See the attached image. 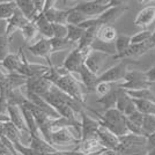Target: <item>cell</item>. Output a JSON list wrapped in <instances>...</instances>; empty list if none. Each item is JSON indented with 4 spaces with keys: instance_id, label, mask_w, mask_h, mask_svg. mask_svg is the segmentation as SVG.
<instances>
[{
    "instance_id": "7bdbcfd3",
    "label": "cell",
    "mask_w": 155,
    "mask_h": 155,
    "mask_svg": "<svg viewBox=\"0 0 155 155\" xmlns=\"http://www.w3.org/2000/svg\"><path fill=\"white\" fill-rule=\"evenodd\" d=\"M117 84H109V82H97L96 87H95V91L100 95V97L104 96L107 94H109L112 91Z\"/></svg>"
},
{
    "instance_id": "f5cc1de1",
    "label": "cell",
    "mask_w": 155,
    "mask_h": 155,
    "mask_svg": "<svg viewBox=\"0 0 155 155\" xmlns=\"http://www.w3.org/2000/svg\"><path fill=\"white\" fill-rule=\"evenodd\" d=\"M32 155H37V154H32Z\"/></svg>"
},
{
    "instance_id": "6da1fadb",
    "label": "cell",
    "mask_w": 155,
    "mask_h": 155,
    "mask_svg": "<svg viewBox=\"0 0 155 155\" xmlns=\"http://www.w3.org/2000/svg\"><path fill=\"white\" fill-rule=\"evenodd\" d=\"M44 77L54 87H57L59 91H61L66 95H68L73 100H75L78 103L81 104L84 108V110L91 111L93 114H95L97 116L98 112H96L95 110L89 108V107H87L84 88L75 75L68 73L63 66H60V67L52 66V67H50V71L48 72Z\"/></svg>"
},
{
    "instance_id": "f546056e",
    "label": "cell",
    "mask_w": 155,
    "mask_h": 155,
    "mask_svg": "<svg viewBox=\"0 0 155 155\" xmlns=\"http://www.w3.org/2000/svg\"><path fill=\"white\" fill-rule=\"evenodd\" d=\"M20 110H21V112H22V116L25 118V122H26V125H27V129L29 131V134L30 136H38V137H42L41 136V133H39L38 131V127H37V124L35 122V118L32 116L31 111L26 108L25 105H21L19 107Z\"/></svg>"
},
{
    "instance_id": "bcb514c9",
    "label": "cell",
    "mask_w": 155,
    "mask_h": 155,
    "mask_svg": "<svg viewBox=\"0 0 155 155\" xmlns=\"http://www.w3.org/2000/svg\"><path fill=\"white\" fill-rule=\"evenodd\" d=\"M7 26H8V21L0 19V36H4V35H6Z\"/></svg>"
},
{
    "instance_id": "8fae6325",
    "label": "cell",
    "mask_w": 155,
    "mask_h": 155,
    "mask_svg": "<svg viewBox=\"0 0 155 155\" xmlns=\"http://www.w3.org/2000/svg\"><path fill=\"white\" fill-rule=\"evenodd\" d=\"M79 116L81 117V140L88 138H97V131L100 129L98 119L91 117L84 110Z\"/></svg>"
},
{
    "instance_id": "277c9868",
    "label": "cell",
    "mask_w": 155,
    "mask_h": 155,
    "mask_svg": "<svg viewBox=\"0 0 155 155\" xmlns=\"http://www.w3.org/2000/svg\"><path fill=\"white\" fill-rule=\"evenodd\" d=\"M138 64L137 61H127V59H122L114 66L109 67L103 73H101L97 77V82H109V84H119L124 80V78L127 73L129 64Z\"/></svg>"
},
{
    "instance_id": "74e56055",
    "label": "cell",
    "mask_w": 155,
    "mask_h": 155,
    "mask_svg": "<svg viewBox=\"0 0 155 155\" xmlns=\"http://www.w3.org/2000/svg\"><path fill=\"white\" fill-rule=\"evenodd\" d=\"M89 18H87L86 15L82 13H80L79 11L74 9L73 7H71L68 9V15H67V20H66V25H71V26H80L82 22H84L86 20H88Z\"/></svg>"
},
{
    "instance_id": "d590c367",
    "label": "cell",
    "mask_w": 155,
    "mask_h": 155,
    "mask_svg": "<svg viewBox=\"0 0 155 155\" xmlns=\"http://www.w3.org/2000/svg\"><path fill=\"white\" fill-rule=\"evenodd\" d=\"M127 93V95L132 98H137V100H146V101H150L155 103V94L152 91L150 88H146V89H140V91H125Z\"/></svg>"
},
{
    "instance_id": "c3c4849f",
    "label": "cell",
    "mask_w": 155,
    "mask_h": 155,
    "mask_svg": "<svg viewBox=\"0 0 155 155\" xmlns=\"http://www.w3.org/2000/svg\"><path fill=\"white\" fill-rule=\"evenodd\" d=\"M6 153H9L8 150H7V148L5 147V145L1 142V140H0V155L1 154H6Z\"/></svg>"
},
{
    "instance_id": "816d5d0a",
    "label": "cell",
    "mask_w": 155,
    "mask_h": 155,
    "mask_svg": "<svg viewBox=\"0 0 155 155\" xmlns=\"http://www.w3.org/2000/svg\"><path fill=\"white\" fill-rule=\"evenodd\" d=\"M1 155H12L11 153H6V154H1Z\"/></svg>"
},
{
    "instance_id": "4fadbf2b",
    "label": "cell",
    "mask_w": 155,
    "mask_h": 155,
    "mask_svg": "<svg viewBox=\"0 0 155 155\" xmlns=\"http://www.w3.org/2000/svg\"><path fill=\"white\" fill-rule=\"evenodd\" d=\"M26 98L35 107V108H37V109H38L39 111H42L43 114H45L49 118H51V119H57V118L60 117L58 114L56 112V110L53 109L51 105L48 103L42 96H38V95H36V94H34V93H30V91H27Z\"/></svg>"
},
{
    "instance_id": "5b68a950",
    "label": "cell",
    "mask_w": 155,
    "mask_h": 155,
    "mask_svg": "<svg viewBox=\"0 0 155 155\" xmlns=\"http://www.w3.org/2000/svg\"><path fill=\"white\" fill-rule=\"evenodd\" d=\"M93 50L91 48H84V49H79V48H74L71 52L67 54V57L65 58L64 63H63V67H64L68 73H71L73 75L77 77L81 66L84 64V59L87 58V56L91 53Z\"/></svg>"
},
{
    "instance_id": "681fc988",
    "label": "cell",
    "mask_w": 155,
    "mask_h": 155,
    "mask_svg": "<svg viewBox=\"0 0 155 155\" xmlns=\"http://www.w3.org/2000/svg\"><path fill=\"white\" fill-rule=\"evenodd\" d=\"M4 136H6L5 134V127H4V124H0V138Z\"/></svg>"
},
{
    "instance_id": "603a6c76",
    "label": "cell",
    "mask_w": 155,
    "mask_h": 155,
    "mask_svg": "<svg viewBox=\"0 0 155 155\" xmlns=\"http://www.w3.org/2000/svg\"><path fill=\"white\" fill-rule=\"evenodd\" d=\"M117 36H118V32L115 27L111 25H103L97 29L96 41L103 44H114Z\"/></svg>"
},
{
    "instance_id": "52a82bcc",
    "label": "cell",
    "mask_w": 155,
    "mask_h": 155,
    "mask_svg": "<svg viewBox=\"0 0 155 155\" xmlns=\"http://www.w3.org/2000/svg\"><path fill=\"white\" fill-rule=\"evenodd\" d=\"M81 138L71 127H61L51 131L50 143L52 146H64V145H79Z\"/></svg>"
},
{
    "instance_id": "db71d44e",
    "label": "cell",
    "mask_w": 155,
    "mask_h": 155,
    "mask_svg": "<svg viewBox=\"0 0 155 155\" xmlns=\"http://www.w3.org/2000/svg\"><path fill=\"white\" fill-rule=\"evenodd\" d=\"M154 52H155V49H154Z\"/></svg>"
},
{
    "instance_id": "f6af8a7d",
    "label": "cell",
    "mask_w": 155,
    "mask_h": 155,
    "mask_svg": "<svg viewBox=\"0 0 155 155\" xmlns=\"http://www.w3.org/2000/svg\"><path fill=\"white\" fill-rule=\"evenodd\" d=\"M145 74H146V77H147L149 82H150V84H154L155 82V65L152 66L150 68H148L147 71H145Z\"/></svg>"
},
{
    "instance_id": "7dc6e473",
    "label": "cell",
    "mask_w": 155,
    "mask_h": 155,
    "mask_svg": "<svg viewBox=\"0 0 155 155\" xmlns=\"http://www.w3.org/2000/svg\"><path fill=\"white\" fill-rule=\"evenodd\" d=\"M97 155H119L116 150H111V149H104L101 153H98Z\"/></svg>"
},
{
    "instance_id": "f35d334b",
    "label": "cell",
    "mask_w": 155,
    "mask_h": 155,
    "mask_svg": "<svg viewBox=\"0 0 155 155\" xmlns=\"http://www.w3.org/2000/svg\"><path fill=\"white\" fill-rule=\"evenodd\" d=\"M50 43H51L52 53L64 51V50H68V49L73 50L75 48L74 44H72L71 42H68L66 38H51L50 39Z\"/></svg>"
},
{
    "instance_id": "4316f807",
    "label": "cell",
    "mask_w": 155,
    "mask_h": 155,
    "mask_svg": "<svg viewBox=\"0 0 155 155\" xmlns=\"http://www.w3.org/2000/svg\"><path fill=\"white\" fill-rule=\"evenodd\" d=\"M21 63H22V58H21V54L19 51V53H9L6 58L0 63V65L8 73H18L20 66H21Z\"/></svg>"
},
{
    "instance_id": "7402d4cb",
    "label": "cell",
    "mask_w": 155,
    "mask_h": 155,
    "mask_svg": "<svg viewBox=\"0 0 155 155\" xmlns=\"http://www.w3.org/2000/svg\"><path fill=\"white\" fill-rule=\"evenodd\" d=\"M97 77L98 75H96L93 72L89 71L84 66V64L81 66V68H80V71H79L77 75L79 81L87 89V91H95V87L97 84Z\"/></svg>"
},
{
    "instance_id": "ab89813d",
    "label": "cell",
    "mask_w": 155,
    "mask_h": 155,
    "mask_svg": "<svg viewBox=\"0 0 155 155\" xmlns=\"http://www.w3.org/2000/svg\"><path fill=\"white\" fill-rule=\"evenodd\" d=\"M11 39L12 38H9L6 35L0 36V63L11 53Z\"/></svg>"
},
{
    "instance_id": "30bf717a",
    "label": "cell",
    "mask_w": 155,
    "mask_h": 155,
    "mask_svg": "<svg viewBox=\"0 0 155 155\" xmlns=\"http://www.w3.org/2000/svg\"><path fill=\"white\" fill-rule=\"evenodd\" d=\"M28 51H30L31 54H34L35 57H39V58L45 59L48 61V66L52 67L53 65L51 63V43H50V39L44 38V37H41V38L35 42L34 44L28 46Z\"/></svg>"
},
{
    "instance_id": "e0dca14e",
    "label": "cell",
    "mask_w": 155,
    "mask_h": 155,
    "mask_svg": "<svg viewBox=\"0 0 155 155\" xmlns=\"http://www.w3.org/2000/svg\"><path fill=\"white\" fill-rule=\"evenodd\" d=\"M97 139L100 140L101 145L104 147V149H111V150H117L119 147L120 141H119V137L115 136L114 133H111L107 129L102 127L100 125V129L97 131Z\"/></svg>"
},
{
    "instance_id": "9c48e42d",
    "label": "cell",
    "mask_w": 155,
    "mask_h": 155,
    "mask_svg": "<svg viewBox=\"0 0 155 155\" xmlns=\"http://www.w3.org/2000/svg\"><path fill=\"white\" fill-rule=\"evenodd\" d=\"M127 4L129 2H126V1H116L114 6H111L109 9H107L104 13H102L97 18L98 22L101 23V26L110 25V23H112L116 20L119 19L126 11L130 9V6Z\"/></svg>"
},
{
    "instance_id": "4dcf8cb0",
    "label": "cell",
    "mask_w": 155,
    "mask_h": 155,
    "mask_svg": "<svg viewBox=\"0 0 155 155\" xmlns=\"http://www.w3.org/2000/svg\"><path fill=\"white\" fill-rule=\"evenodd\" d=\"M118 91H119V84H116V87L110 91L109 94L104 95V96L100 97L96 100V103L102 104L105 110L114 109L116 107V101H117V95H118Z\"/></svg>"
},
{
    "instance_id": "484cf974",
    "label": "cell",
    "mask_w": 155,
    "mask_h": 155,
    "mask_svg": "<svg viewBox=\"0 0 155 155\" xmlns=\"http://www.w3.org/2000/svg\"><path fill=\"white\" fill-rule=\"evenodd\" d=\"M32 22L35 23V26H36L37 30H38V34L42 35V37L48 39H51L53 37V34H52V23H50L45 19V16L43 15V13L39 14L38 16H36Z\"/></svg>"
},
{
    "instance_id": "83f0119b",
    "label": "cell",
    "mask_w": 155,
    "mask_h": 155,
    "mask_svg": "<svg viewBox=\"0 0 155 155\" xmlns=\"http://www.w3.org/2000/svg\"><path fill=\"white\" fill-rule=\"evenodd\" d=\"M114 45H115L116 54L112 58L122 59L124 53L127 51V49L131 46V36H129V35H118Z\"/></svg>"
},
{
    "instance_id": "b9f144b4",
    "label": "cell",
    "mask_w": 155,
    "mask_h": 155,
    "mask_svg": "<svg viewBox=\"0 0 155 155\" xmlns=\"http://www.w3.org/2000/svg\"><path fill=\"white\" fill-rule=\"evenodd\" d=\"M52 38H66L67 36V25L52 23Z\"/></svg>"
},
{
    "instance_id": "f1b7e54d",
    "label": "cell",
    "mask_w": 155,
    "mask_h": 155,
    "mask_svg": "<svg viewBox=\"0 0 155 155\" xmlns=\"http://www.w3.org/2000/svg\"><path fill=\"white\" fill-rule=\"evenodd\" d=\"M16 7L25 15V18L29 21H34L36 16H38L35 11L32 0H16Z\"/></svg>"
},
{
    "instance_id": "cb8c5ba5",
    "label": "cell",
    "mask_w": 155,
    "mask_h": 155,
    "mask_svg": "<svg viewBox=\"0 0 155 155\" xmlns=\"http://www.w3.org/2000/svg\"><path fill=\"white\" fill-rule=\"evenodd\" d=\"M27 22H29V20H27L25 18V15L21 13L19 9H16L15 13L13 14V16L8 20L6 36H8L9 38H12L14 32L16 31V30H20L22 27L26 25Z\"/></svg>"
},
{
    "instance_id": "8992f818",
    "label": "cell",
    "mask_w": 155,
    "mask_h": 155,
    "mask_svg": "<svg viewBox=\"0 0 155 155\" xmlns=\"http://www.w3.org/2000/svg\"><path fill=\"white\" fill-rule=\"evenodd\" d=\"M119 88L124 91H140L150 88V82L146 77L145 72L133 70L127 71L122 82H119Z\"/></svg>"
},
{
    "instance_id": "d6986e66",
    "label": "cell",
    "mask_w": 155,
    "mask_h": 155,
    "mask_svg": "<svg viewBox=\"0 0 155 155\" xmlns=\"http://www.w3.org/2000/svg\"><path fill=\"white\" fill-rule=\"evenodd\" d=\"M77 150L82 155H96L104 150V147L97 138H88L80 141Z\"/></svg>"
},
{
    "instance_id": "ee69618b",
    "label": "cell",
    "mask_w": 155,
    "mask_h": 155,
    "mask_svg": "<svg viewBox=\"0 0 155 155\" xmlns=\"http://www.w3.org/2000/svg\"><path fill=\"white\" fill-rule=\"evenodd\" d=\"M155 148V133L150 134L146 138V149L150 150V149Z\"/></svg>"
},
{
    "instance_id": "ffe728a7",
    "label": "cell",
    "mask_w": 155,
    "mask_h": 155,
    "mask_svg": "<svg viewBox=\"0 0 155 155\" xmlns=\"http://www.w3.org/2000/svg\"><path fill=\"white\" fill-rule=\"evenodd\" d=\"M152 49H155V42H153L152 39H149L147 42H143V43H139V44H131V46L127 49V51L124 53L122 59L140 57L142 54H146Z\"/></svg>"
},
{
    "instance_id": "2e32d148",
    "label": "cell",
    "mask_w": 155,
    "mask_h": 155,
    "mask_svg": "<svg viewBox=\"0 0 155 155\" xmlns=\"http://www.w3.org/2000/svg\"><path fill=\"white\" fill-rule=\"evenodd\" d=\"M29 147L36 153L37 155H50L53 153H57L59 149L51 143L44 140L42 137L38 136H30V145Z\"/></svg>"
},
{
    "instance_id": "ac0fdd59",
    "label": "cell",
    "mask_w": 155,
    "mask_h": 155,
    "mask_svg": "<svg viewBox=\"0 0 155 155\" xmlns=\"http://www.w3.org/2000/svg\"><path fill=\"white\" fill-rule=\"evenodd\" d=\"M153 22H155V5L143 7L137 14L134 19V26L139 28H147Z\"/></svg>"
},
{
    "instance_id": "7a4b0ae2",
    "label": "cell",
    "mask_w": 155,
    "mask_h": 155,
    "mask_svg": "<svg viewBox=\"0 0 155 155\" xmlns=\"http://www.w3.org/2000/svg\"><path fill=\"white\" fill-rule=\"evenodd\" d=\"M100 125L114 133L117 137H123L129 134L126 127V117L122 112H119L116 108L105 110L103 114H98Z\"/></svg>"
},
{
    "instance_id": "44dd1931",
    "label": "cell",
    "mask_w": 155,
    "mask_h": 155,
    "mask_svg": "<svg viewBox=\"0 0 155 155\" xmlns=\"http://www.w3.org/2000/svg\"><path fill=\"white\" fill-rule=\"evenodd\" d=\"M7 115L9 117V122L13 124L20 132L29 133V131L27 129L26 122H25V118L22 116V112H21L19 107L8 104V107H7Z\"/></svg>"
},
{
    "instance_id": "7c38bea8",
    "label": "cell",
    "mask_w": 155,
    "mask_h": 155,
    "mask_svg": "<svg viewBox=\"0 0 155 155\" xmlns=\"http://www.w3.org/2000/svg\"><path fill=\"white\" fill-rule=\"evenodd\" d=\"M53 84L46 79L44 75L43 77L30 78L27 80V84L25 86L27 91L34 93L38 96H44L46 93H49Z\"/></svg>"
},
{
    "instance_id": "8d00e7d4",
    "label": "cell",
    "mask_w": 155,
    "mask_h": 155,
    "mask_svg": "<svg viewBox=\"0 0 155 155\" xmlns=\"http://www.w3.org/2000/svg\"><path fill=\"white\" fill-rule=\"evenodd\" d=\"M153 133H155V116L143 115L141 124V136L147 138Z\"/></svg>"
},
{
    "instance_id": "e575fe53",
    "label": "cell",
    "mask_w": 155,
    "mask_h": 155,
    "mask_svg": "<svg viewBox=\"0 0 155 155\" xmlns=\"http://www.w3.org/2000/svg\"><path fill=\"white\" fill-rule=\"evenodd\" d=\"M20 31L22 34L25 41L28 42V43H29V42H32L34 39L37 37V35H38V30H37V28H36L35 23H34L32 21L27 22L26 25L20 29Z\"/></svg>"
},
{
    "instance_id": "60d3db41",
    "label": "cell",
    "mask_w": 155,
    "mask_h": 155,
    "mask_svg": "<svg viewBox=\"0 0 155 155\" xmlns=\"http://www.w3.org/2000/svg\"><path fill=\"white\" fill-rule=\"evenodd\" d=\"M152 38V31L150 30H141L136 35L131 36V44H139V43H143L147 42Z\"/></svg>"
},
{
    "instance_id": "d6a6232c",
    "label": "cell",
    "mask_w": 155,
    "mask_h": 155,
    "mask_svg": "<svg viewBox=\"0 0 155 155\" xmlns=\"http://www.w3.org/2000/svg\"><path fill=\"white\" fill-rule=\"evenodd\" d=\"M16 9H18L16 1H1L0 2V19L8 21L13 16Z\"/></svg>"
},
{
    "instance_id": "5bb4252c",
    "label": "cell",
    "mask_w": 155,
    "mask_h": 155,
    "mask_svg": "<svg viewBox=\"0 0 155 155\" xmlns=\"http://www.w3.org/2000/svg\"><path fill=\"white\" fill-rule=\"evenodd\" d=\"M108 56L109 54H107L102 51L91 50V53L87 56V58L84 59V66L91 72H93L94 74L100 75V72L102 70Z\"/></svg>"
},
{
    "instance_id": "ba28073f",
    "label": "cell",
    "mask_w": 155,
    "mask_h": 155,
    "mask_svg": "<svg viewBox=\"0 0 155 155\" xmlns=\"http://www.w3.org/2000/svg\"><path fill=\"white\" fill-rule=\"evenodd\" d=\"M20 54H21V58H22V63L20 66L18 73L26 77L27 79H30V78H36V77H43L48 72L50 71V67L46 66V65H41V64H32L29 63L27 60V57L23 52V49L21 48L20 49Z\"/></svg>"
},
{
    "instance_id": "3957f363",
    "label": "cell",
    "mask_w": 155,
    "mask_h": 155,
    "mask_svg": "<svg viewBox=\"0 0 155 155\" xmlns=\"http://www.w3.org/2000/svg\"><path fill=\"white\" fill-rule=\"evenodd\" d=\"M116 1L110 0H91V1H79L75 2L73 6L74 9L79 11L80 13L86 15L87 18L93 19V18H98L102 13H104L107 9H109L111 6L115 5Z\"/></svg>"
},
{
    "instance_id": "1f68e13d",
    "label": "cell",
    "mask_w": 155,
    "mask_h": 155,
    "mask_svg": "<svg viewBox=\"0 0 155 155\" xmlns=\"http://www.w3.org/2000/svg\"><path fill=\"white\" fill-rule=\"evenodd\" d=\"M4 127H5V134L8 138V140L13 143V146L19 145V143H23L21 140V132L11 122H7L4 124Z\"/></svg>"
},
{
    "instance_id": "d4e9b609",
    "label": "cell",
    "mask_w": 155,
    "mask_h": 155,
    "mask_svg": "<svg viewBox=\"0 0 155 155\" xmlns=\"http://www.w3.org/2000/svg\"><path fill=\"white\" fill-rule=\"evenodd\" d=\"M143 119V115L139 111H134L130 116L126 117V127L131 134L141 136V124Z\"/></svg>"
},
{
    "instance_id": "9a60e30c",
    "label": "cell",
    "mask_w": 155,
    "mask_h": 155,
    "mask_svg": "<svg viewBox=\"0 0 155 155\" xmlns=\"http://www.w3.org/2000/svg\"><path fill=\"white\" fill-rule=\"evenodd\" d=\"M119 112H122L124 116L127 117L131 114H133L134 111H137L136 105L133 103L132 97H130L127 95V93L119 88L118 91V95H117V101H116V107H115Z\"/></svg>"
},
{
    "instance_id": "f907efd6",
    "label": "cell",
    "mask_w": 155,
    "mask_h": 155,
    "mask_svg": "<svg viewBox=\"0 0 155 155\" xmlns=\"http://www.w3.org/2000/svg\"><path fill=\"white\" fill-rule=\"evenodd\" d=\"M150 39H152L153 42H155V29L152 31V38H150Z\"/></svg>"
},
{
    "instance_id": "836d02e7",
    "label": "cell",
    "mask_w": 155,
    "mask_h": 155,
    "mask_svg": "<svg viewBox=\"0 0 155 155\" xmlns=\"http://www.w3.org/2000/svg\"><path fill=\"white\" fill-rule=\"evenodd\" d=\"M84 29L80 28L79 26H71V25H67V36L66 39L68 42H71L72 44H77L80 42L81 37L84 36Z\"/></svg>"
}]
</instances>
